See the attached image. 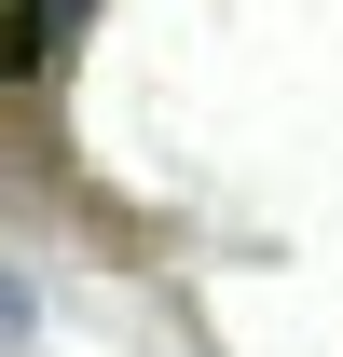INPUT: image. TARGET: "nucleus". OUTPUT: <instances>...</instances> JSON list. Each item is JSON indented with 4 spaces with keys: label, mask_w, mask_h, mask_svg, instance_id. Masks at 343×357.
<instances>
[{
    "label": "nucleus",
    "mask_w": 343,
    "mask_h": 357,
    "mask_svg": "<svg viewBox=\"0 0 343 357\" xmlns=\"http://www.w3.org/2000/svg\"><path fill=\"white\" fill-rule=\"evenodd\" d=\"M83 14H96V0H14V42H0L14 83H55V55L83 42Z\"/></svg>",
    "instance_id": "nucleus-1"
}]
</instances>
